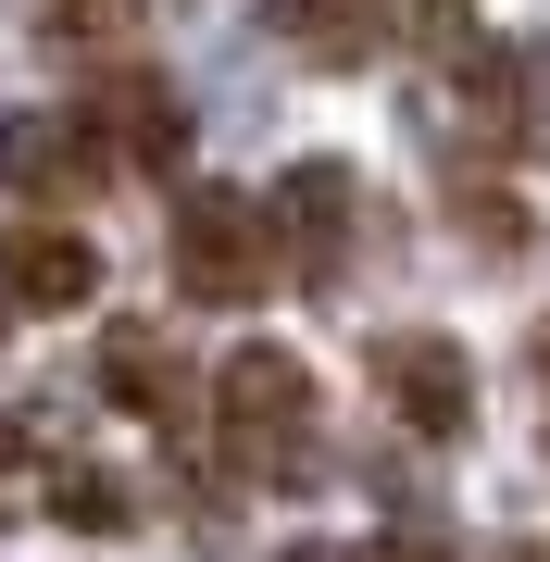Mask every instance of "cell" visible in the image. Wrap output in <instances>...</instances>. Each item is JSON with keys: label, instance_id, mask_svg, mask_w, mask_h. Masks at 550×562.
Masks as SVG:
<instances>
[{"label": "cell", "instance_id": "6da1fadb", "mask_svg": "<svg viewBox=\"0 0 550 562\" xmlns=\"http://www.w3.org/2000/svg\"><path fill=\"white\" fill-rule=\"evenodd\" d=\"M213 438H225V462H238V487H301V475H313V362L276 350V338L225 350V375H213Z\"/></svg>", "mask_w": 550, "mask_h": 562}, {"label": "cell", "instance_id": "7a4b0ae2", "mask_svg": "<svg viewBox=\"0 0 550 562\" xmlns=\"http://www.w3.org/2000/svg\"><path fill=\"white\" fill-rule=\"evenodd\" d=\"M538 101H550V63L538 38H450V76H438V125L463 162H513L538 138Z\"/></svg>", "mask_w": 550, "mask_h": 562}, {"label": "cell", "instance_id": "3957f363", "mask_svg": "<svg viewBox=\"0 0 550 562\" xmlns=\"http://www.w3.org/2000/svg\"><path fill=\"white\" fill-rule=\"evenodd\" d=\"M276 276L288 262H276V225H263L250 188H176V288L188 301L238 313V301H263Z\"/></svg>", "mask_w": 550, "mask_h": 562}, {"label": "cell", "instance_id": "277c9868", "mask_svg": "<svg viewBox=\"0 0 550 562\" xmlns=\"http://www.w3.org/2000/svg\"><path fill=\"white\" fill-rule=\"evenodd\" d=\"M375 401L413 425V438H463L475 425V362H463V338H438V325H401V338H375Z\"/></svg>", "mask_w": 550, "mask_h": 562}, {"label": "cell", "instance_id": "5b68a950", "mask_svg": "<svg viewBox=\"0 0 550 562\" xmlns=\"http://www.w3.org/2000/svg\"><path fill=\"white\" fill-rule=\"evenodd\" d=\"M263 225H276V262H288L301 288H338L350 225H363V188H350V162H288L276 201H263Z\"/></svg>", "mask_w": 550, "mask_h": 562}, {"label": "cell", "instance_id": "8992f818", "mask_svg": "<svg viewBox=\"0 0 550 562\" xmlns=\"http://www.w3.org/2000/svg\"><path fill=\"white\" fill-rule=\"evenodd\" d=\"M88 138H101V162H138V176H176L188 162V113L164 76H138V63H101V88H88Z\"/></svg>", "mask_w": 550, "mask_h": 562}, {"label": "cell", "instance_id": "52a82bcc", "mask_svg": "<svg viewBox=\"0 0 550 562\" xmlns=\"http://www.w3.org/2000/svg\"><path fill=\"white\" fill-rule=\"evenodd\" d=\"M113 162H101V138H88L76 113H0V188L13 201H88Z\"/></svg>", "mask_w": 550, "mask_h": 562}, {"label": "cell", "instance_id": "ba28073f", "mask_svg": "<svg viewBox=\"0 0 550 562\" xmlns=\"http://www.w3.org/2000/svg\"><path fill=\"white\" fill-rule=\"evenodd\" d=\"M101 301V250L76 225H13L0 238V313H88Z\"/></svg>", "mask_w": 550, "mask_h": 562}, {"label": "cell", "instance_id": "9c48e42d", "mask_svg": "<svg viewBox=\"0 0 550 562\" xmlns=\"http://www.w3.org/2000/svg\"><path fill=\"white\" fill-rule=\"evenodd\" d=\"M101 401L138 413V425H188V375L150 325H101Z\"/></svg>", "mask_w": 550, "mask_h": 562}, {"label": "cell", "instance_id": "30bf717a", "mask_svg": "<svg viewBox=\"0 0 550 562\" xmlns=\"http://www.w3.org/2000/svg\"><path fill=\"white\" fill-rule=\"evenodd\" d=\"M263 25H276L301 63L350 76V63H375V38H388V0H263Z\"/></svg>", "mask_w": 550, "mask_h": 562}, {"label": "cell", "instance_id": "8fae6325", "mask_svg": "<svg viewBox=\"0 0 550 562\" xmlns=\"http://www.w3.org/2000/svg\"><path fill=\"white\" fill-rule=\"evenodd\" d=\"M138 25H150V0H50V50H76V63H125Z\"/></svg>", "mask_w": 550, "mask_h": 562}, {"label": "cell", "instance_id": "7c38bea8", "mask_svg": "<svg viewBox=\"0 0 550 562\" xmlns=\"http://www.w3.org/2000/svg\"><path fill=\"white\" fill-rule=\"evenodd\" d=\"M38 513L88 525V538H113V525H125V487L101 475V462H38Z\"/></svg>", "mask_w": 550, "mask_h": 562}, {"label": "cell", "instance_id": "4fadbf2b", "mask_svg": "<svg viewBox=\"0 0 550 562\" xmlns=\"http://www.w3.org/2000/svg\"><path fill=\"white\" fill-rule=\"evenodd\" d=\"M388 25H413V38L450 50V38H463V0H388Z\"/></svg>", "mask_w": 550, "mask_h": 562}, {"label": "cell", "instance_id": "5bb4252c", "mask_svg": "<svg viewBox=\"0 0 550 562\" xmlns=\"http://www.w3.org/2000/svg\"><path fill=\"white\" fill-rule=\"evenodd\" d=\"M350 562H450L438 538H375V550H350Z\"/></svg>", "mask_w": 550, "mask_h": 562}, {"label": "cell", "instance_id": "9a60e30c", "mask_svg": "<svg viewBox=\"0 0 550 562\" xmlns=\"http://www.w3.org/2000/svg\"><path fill=\"white\" fill-rule=\"evenodd\" d=\"M13 462H25V425H0V513H25V487H13Z\"/></svg>", "mask_w": 550, "mask_h": 562}, {"label": "cell", "instance_id": "2e32d148", "mask_svg": "<svg viewBox=\"0 0 550 562\" xmlns=\"http://www.w3.org/2000/svg\"><path fill=\"white\" fill-rule=\"evenodd\" d=\"M276 562H350V550H326V538H301V550H276Z\"/></svg>", "mask_w": 550, "mask_h": 562}, {"label": "cell", "instance_id": "e0dca14e", "mask_svg": "<svg viewBox=\"0 0 550 562\" xmlns=\"http://www.w3.org/2000/svg\"><path fill=\"white\" fill-rule=\"evenodd\" d=\"M538 375H550V338H538Z\"/></svg>", "mask_w": 550, "mask_h": 562}]
</instances>
